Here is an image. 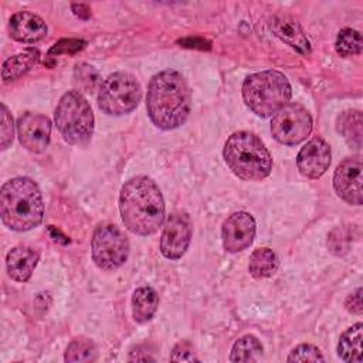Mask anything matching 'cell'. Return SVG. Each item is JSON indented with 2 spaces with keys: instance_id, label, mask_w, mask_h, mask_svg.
I'll return each mask as SVG.
<instances>
[{
  "instance_id": "obj_11",
  "label": "cell",
  "mask_w": 363,
  "mask_h": 363,
  "mask_svg": "<svg viewBox=\"0 0 363 363\" xmlns=\"http://www.w3.org/2000/svg\"><path fill=\"white\" fill-rule=\"evenodd\" d=\"M363 160L362 156H352L342 160L333 174V187L336 194L346 203L362 206L363 203Z\"/></svg>"
},
{
  "instance_id": "obj_17",
  "label": "cell",
  "mask_w": 363,
  "mask_h": 363,
  "mask_svg": "<svg viewBox=\"0 0 363 363\" xmlns=\"http://www.w3.org/2000/svg\"><path fill=\"white\" fill-rule=\"evenodd\" d=\"M40 259V252L27 245L13 247L6 255V269L11 279L27 282Z\"/></svg>"
},
{
  "instance_id": "obj_7",
  "label": "cell",
  "mask_w": 363,
  "mask_h": 363,
  "mask_svg": "<svg viewBox=\"0 0 363 363\" xmlns=\"http://www.w3.org/2000/svg\"><path fill=\"white\" fill-rule=\"evenodd\" d=\"M142 99V86L129 72H113L108 75L98 89V108L111 116L132 112Z\"/></svg>"
},
{
  "instance_id": "obj_20",
  "label": "cell",
  "mask_w": 363,
  "mask_h": 363,
  "mask_svg": "<svg viewBox=\"0 0 363 363\" xmlns=\"http://www.w3.org/2000/svg\"><path fill=\"white\" fill-rule=\"evenodd\" d=\"M362 339H363V325L357 322L347 328L337 343V356L347 363L362 362Z\"/></svg>"
},
{
  "instance_id": "obj_27",
  "label": "cell",
  "mask_w": 363,
  "mask_h": 363,
  "mask_svg": "<svg viewBox=\"0 0 363 363\" xmlns=\"http://www.w3.org/2000/svg\"><path fill=\"white\" fill-rule=\"evenodd\" d=\"M75 79L81 88H84L86 92H92L98 84L99 75L94 67L88 64H78L75 67Z\"/></svg>"
},
{
  "instance_id": "obj_30",
  "label": "cell",
  "mask_w": 363,
  "mask_h": 363,
  "mask_svg": "<svg viewBox=\"0 0 363 363\" xmlns=\"http://www.w3.org/2000/svg\"><path fill=\"white\" fill-rule=\"evenodd\" d=\"M170 360L172 362H200V359L194 352L193 345L187 340H182L173 347L170 353Z\"/></svg>"
},
{
  "instance_id": "obj_23",
  "label": "cell",
  "mask_w": 363,
  "mask_h": 363,
  "mask_svg": "<svg viewBox=\"0 0 363 363\" xmlns=\"http://www.w3.org/2000/svg\"><path fill=\"white\" fill-rule=\"evenodd\" d=\"M262 353H264V347L261 342L252 335H245L234 343L230 353V362H234V363L258 362L261 360Z\"/></svg>"
},
{
  "instance_id": "obj_5",
  "label": "cell",
  "mask_w": 363,
  "mask_h": 363,
  "mask_svg": "<svg viewBox=\"0 0 363 363\" xmlns=\"http://www.w3.org/2000/svg\"><path fill=\"white\" fill-rule=\"evenodd\" d=\"M241 91L247 108L259 118L274 115L289 104L292 96L288 78L277 69H267L247 77Z\"/></svg>"
},
{
  "instance_id": "obj_25",
  "label": "cell",
  "mask_w": 363,
  "mask_h": 363,
  "mask_svg": "<svg viewBox=\"0 0 363 363\" xmlns=\"http://www.w3.org/2000/svg\"><path fill=\"white\" fill-rule=\"evenodd\" d=\"M335 50L340 57H353L359 55L363 50L362 34L353 28H343L337 33L335 41Z\"/></svg>"
},
{
  "instance_id": "obj_26",
  "label": "cell",
  "mask_w": 363,
  "mask_h": 363,
  "mask_svg": "<svg viewBox=\"0 0 363 363\" xmlns=\"http://www.w3.org/2000/svg\"><path fill=\"white\" fill-rule=\"evenodd\" d=\"M286 362H325V357L316 346L302 343L289 352Z\"/></svg>"
},
{
  "instance_id": "obj_29",
  "label": "cell",
  "mask_w": 363,
  "mask_h": 363,
  "mask_svg": "<svg viewBox=\"0 0 363 363\" xmlns=\"http://www.w3.org/2000/svg\"><path fill=\"white\" fill-rule=\"evenodd\" d=\"M14 138L13 118L4 104H1V150H6Z\"/></svg>"
},
{
  "instance_id": "obj_12",
  "label": "cell",
  "mask_w": 363,
  "mask_h": 363,
  "mask_svg": "<svg viewBox=\"0 0 363 363\" xmlns=\"http://www.w3.org/2000/svg\"><path fill=\"white\" fill-rule=\"evenodd\" d=\"M255 220L247 211H237L228 216L221 228L223 247L227 252L237 254L247 250L255 238Z\"/></svg>"
},
{
  "instance_id": "obj_3",
  "label": "cell",
  "mask_w": 363,
  "mask_h": 363,
  "mask_svg": "<svg viewBox=\"0 0 363 363\" xmlns=\"http://www.w3.org/2000/svg\"><path fill=\"white\" fill-rule=\"evenodd\" d=\"M0 217L13 231H30L44 217V201L38 184L30 177L7 180L0 190Z\"/></svg>"
},
{
  "instance_id": "obj_14",
  "label": "cell",
  "mask_w": 363,
  "mask_h": 363,
  "mask_svg": "<svg viewBox=\"0 0 363 363\" xmlns=\"http://www.w3.org/2000/svg\"><path fill=\"white\" fill-rule=\"evenodd\" d=\"M330 146L328 142L315 136L303 145L296 156V167L303 177L319 179L330 166Z\"/></svg>"
},
{
  "instance_id": "obj_4",
  "label": "cell",
  "mask_w": 363,
  "mask_h": 363,
  "mask_svg": "<svg viewBox=\"0 0 363 363\" xmlns=\"http://www.w3.org/2000/svg\"><path fill=\"white\" fill-rule=\"evenodd\" d=\"M223 156L230 170L242 180H264L272 169L269 150L252 132L240 130L230 135L224 145Z\"/></svg>"
},
{
  "instance_id": "obj_2",
  "label": "cell",
  "mask_w": 363,
  "mask_h": 363,
  "mask_svg": "<svg viewBox=\"0 0 363 363\" xmlns=\"http://www.w3.org/2000/svg\"><path fill=\"white\" fill-rule=\"evenodd\" d=\"M119 211L125 227L133 234H155L164 223V200L159 186L147 176L129 179L119 193Z\"/></svg>"
},
{
  "instance_id": "obj_1",
  "label": "cell",
  "mask_w": 363,
  "mask_h": 363,
  "mask_svg": "<svg viewBox=\"0 0 363 363\" xmlns=\"http://www.w3.org/2000/svg\"><path fill=\"white\" fill-rule=\"evenodd\" d=\"M190 106V89L180 72L163 69L150 78L146 111L156 128L163 130L180 128L189 118Z\"/></svg>"
},
{
  "instance_id": "obj_13",
  "label": "cell",
  "mask_w": 363,
  "mask_h": 363,
  "mask_svg": "<svg viewBox=\"0 0 363 363\" xmlns=\"http://www.w3.org/2000/svg\"><path fill=\"white\" fill-rule=\"evenodd\" d=\"M17 136L31 153H43L51 139V121L41 113L26 112L17 119Z\"/></svg>"
},
{
  "instance_id": "obj_24",
  "label": "cell",
  "mask_w": 363,
  "mask_h": 363,
  "mask_svg": "<svg viewBox=\"0 0 363 363\" xmlns=\"http://www.w3.org/2000/svg\"><path fill=\"white\" fill-rule=\"evenodd\" d=\"M96 357H98V350L95 343L91 339L84 336L71 340L64 354V360L68 363L95 362Z\"/></svg>"
},
{
  "instance_id": "obj_22",
  "label": "cell",
  "mask_w": 363,
  "mask_h": 363,
  "mask_svg": "<svg viewBox=\"0 0 363 363\" xmlns=\"http://www.w3.org/2000/svg\"><path fill=\"white\" fill-rule=\"evenodd\" d=\"M278 269V257L277 254L267 247L257 248L250 257L248 271L250 274L257 278H268Z\"/></svg>"
},
{
  "instance_id": "obj_19",
  "label": "cell",
  "mask_w": 363,
  "mask_h": 363,
  "mask_svg": "<svg viewBox=\"0 0 363 363\" xmlns=\"http://www.w3.org/2000/svg\"><path fill=\"white\" fill-rule=\"evenodd\" d=\"M159 308V295L149 286H139L132 295V316L138 323L149 322Z\"/></svg>"
},
{
  "instance_id": "obj_8",
  "label": "cell",
  "mask_w": 363,
  "mask_h": 363,
  "mask_svg": "<svg viewBox=\"0 0 363 363\" xmlns=\"http://www.w3.org/2000/svg\"><path fill=\"white\" fill-rule=\"evenodd\" d=\"M129 240L113 224H99L91 240V255L95 265L102 271H113L122 267L129 257Z\"/></svg>"
},
{
  "instance_id": "obj_31",
  "label": "cell",
  "mask_w": 363,
  "mask_h": 363,
  "mask_svg": "<svg viewBox=\"0 0 363 363\" xmlns=\"http://www.w3.org/2000/svg\"><path fill=\"white\" fill-rule=\"evenodd\" d=\"M345 306L350 313H356L360 315L362 313V288H357L353 294H350L346 301H345Z\"/></svg>"
},
{
  "instance_id": "obj_28",
  "label": "cell",
  "mask_w": 363,
  "mask_h": 363,
  "mask_svg": "<svg viewBox=\"0 0 363 363\" xmlns=\"http://www.w3.org/2000/svg\"><path fill=\"white\" fill-rule=\"evenodd\" d=\"M85 47V41L77 40V38H64L55 43L50 51L48 57L51 55H61V54H75L77 51L82 50Z\"/></svg>"
},
{
  "instance_id": "obj_9",
  "label": "cell",
  "mask_w": 363,
  "mask_h": 363,
  "mask_svg": "<svg viewBox=\"0 0 363 363\" xmlns=\"http://www.w3.org/2000/svg\"><path fill=\"white\" fill-rule=\"evenodd\" d=\"M312 132V116L306 108L289 102L277 111L271 119V133L277 142L294 146L303 142Z\"/></svg>"
},
{
  "instance_id": "obj_16",
  "label": "cell",
  "mask_w": 363,
  "mask_h": 363,
  "mask_svg": "<svg viewBox=\"0 0 363 363\" xmlns=\"http://www.w3.org/2000/svg\"><path fill=\"white\" fill-rule=\"evenodd\" d=\"M9 34L18 43L33 44L45 37L47 24L40 16L31 11H18L9 20Z\"/></svg>"
},
{
  "instance_id": "obj_21",
  "label": "cell",
  "mask_w": 363,
  "mask_h": 363,
  "mask_svg": "<svg viewBox=\"0 0 363 363\" xmlns=\"http://www.w3.org/2000/svg\"><path fill=\"white\" fill-rule=\"evenodd\" d=\"M362 112L359 109H347L336 119V129L346 143L354 149L362 147Z\"/></svg>"
},
{
  "instance_id": "obj_32",
  "label": "cell",
  "mask_w": 363,
  "mask_h": 363,
  "mask_svg": "<svg viewBox=\"0 0 363 363\" xmlns=\"http://www.w3.org/2000/svg\"><path fill=\"white\" fill-rule=\"evenodd\" d=\"M71 9L74 11L75 16L81 17V18H88L91 16V9L88 4H84V3H72L71 4Z\"/></svg>"
},
{
  "instance_id": "obj_6",
  "label": "cell",
  "mask_w": 363,
  "mask_h": 363,
  "mask_svg": "<svg viewBox=\"0 0 363 363\" xmlns=\"http://www.w3.org/2000/svg\"><path fill=\"white\" fill-rule=\"evenodd\" d=\"M54 121L62 139L69 145H84L94 135V112L79 91H68L61 96Z\"/></svg>"
},
{
  "instance_id": "obj_10",
  "label": "cell",
  "mask_w": 363,
  "mask_h": 363,
  "mask_svg": "<svg viewBox=\"0 0 363 363\" xmlns=\"http://www.w3.org/2000/svg\"><path fill=\"white\" fill-rule=\"evenodd\" d=\"M190 217L183 211L172 213L163 225L160 237V252L167 259L182 258L191 241Z\"/></svg>"
},
{
  "instance_id": "obj_18",
  "label": "cell",
  "mask_w": 363,
  "mask_h": 363,
  "mask_svg": "<svg viewBox=\"0 0 363 363\" xmlns=\"http://www.w3.org/2000/svg\"><path fill=\"white\" fill-rule=\"evenodd\" d=\"M40 61V51L37 48H27L16 55H11L3 62L1 78L3 82H11L34 68Z\"/></svg>"
},
{
  "instance_id": "obj_15",
  "label": "cell",
  "mask_w": 363,
  "mask_h": 363,
  "mask_svg": "<svg viewBox=\"0 0 363 363\" xmlns=\"http://www.w3.org/2000/svg\"><path fill=\"white\" fill-rule=\"evenodd\" d=\"M269 28L275 37H278L282 43L296 50L302 55L311 54V41L303 31L302 26L296 18L289 14H275L269 20Z\"/></svg>"
}]
</instances>
